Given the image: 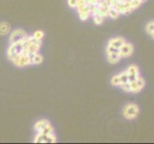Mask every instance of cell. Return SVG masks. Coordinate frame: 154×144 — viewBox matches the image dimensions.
I'll list each match as a JSON object with an SVG mask.
<instances>
[{"label": "cell", "mask_w": 154, "mask_h": 144, "mask_svg": "<svg viewBox=\"0 0 154 144\" xmlns=\"http://www.w3.org/2000/svg\"><path fill=\"white\" fill-rule=\"evenodd\" d=\"M93 18H94V21H95V23L98 24V25L102 24V23H103V19H104V18H100V17H98V15H94Z\"/></svg>", "instance_id": "12"}, {"label": "cell", "mask_w": 154, "mask_h": 144, "mask_svg": "<svg viewBox=\"0 0 154 144\" xmlns=\"http://www.w3.org/2000/svg\"><path fill=\"white\" fill-rule=\"evenodd\" d=\"M27 37V34L22 29L14 30L10 35V42L11 43H17V42H21L24 40Z\"/></svg>", "instance_id": "2"}, {"label": "cell", "mask_w": 154, "mask_h": 144, "mask_svg": "<svg viewBox=\"0 0 154 144\" xmlns=\"http://www.w3.org/2000/svg\"><path fill=\"white\" fill-rule=\"evenodd\" d=\"M42 62H43V57L39 55L38 53L35 54L31 59V63H33V65H39Z\"/></svg>", "instance_id": "8"}, {"label": "cell", "mask_w": 154, "mask_h": 144, "mask_svg": "<svg viewBox=\"0 0 154 144\" xmlns=\"http://www.w3.org/2000/svg\"><path fill=\"white\" fill-rule=\"evenodd\" d=\"M53 132H54V130H53V127H52L51 124H49V125H47L45 129L42 131L41 133H39V134H43V135H46L47 136V135L51 134V133H53Z\"/></svg>", "instance_id": "10"}, {"label": "cell", "mask_w": 154, "mask_h": 144, "mask_svg": "<svg viewBox=\"0 0 154 144\" xmlns=\"http://www.w3.org/2000/svg\"><path fill=\"white\" fill-rule=\"evenodd\" d=\"M132 51H133V48H132V45L129 44V43H125L123 44V46L121 47V49H120V52H119V54L121 57H127V56H129Z\"/></svg>", "instance_id": "5"}, {"label": "cell", "mask_w": 154, "mask_h": 144, "mask_svg": "<svg viewBox=\"0 0 154 144\" xmlns=\"http://www.w3.org/2000/svg\"><path fill=\"white\" fill-rule=\"evenodd\" d=\"M33 37L36 40H41L42 39H43V37H44V33L42 31H36V32H35V34L33 35Z\"/></svg>", "instance_id": "11"}, {"label": "cell", "mask_w": 154, "mask_h": 144, "mask_svg": "<svg viewBox=\"0 0 154 144\" xmlns=\"http://www.w3.org/2000/svg\"><path fill=\"white\" fill-rule=\"evenodd\" d=\"M10 32V25L7 22L0 23V35H7Z\"/></svg>", "instance_id": "9"}, {"label": "cell", "mask_w": 154, "mask_h": 144, "mask_svg": "<svg viewBox=\"0 0 154 144\" xmlns=\"http://www.w3.org/2000/svg\"><path fill=\"white\" fill-rule=\"evenodd\" d=\"M13 62L17 66L22 67V66H26L31 65V58L28 54H25V53H22L20 54L18 57H17L13 61Z\"/></svg>", "instance_id": "3"}, {"label": "cell", "mask_w": 154, "mask_h": 144, "mask_svg": "<svg viewBox=\"0 0 154 144\" xmlns=\"http://www.w3.org/2000/svg\"><path fill=\"white\" fill-rule=\"evenodd\" d=\"M150 34L152 35V37H153V38H154V30H153V31L151 32V33H150Z\"/></svg>", "instance_id": "14"}, {"label": "cell", "mask_w": 154, "mask_h": 144, "mask_svg": "<svg viewBox=\"0 0 154 144\" xmlns=\"http://www.w3.org/2000/svg\"><path fill=\"white\" fill-rule=\"evenodd\" d=\"M49 121L48 120H45V119H42V120H39L38 122H36L35 125V130L36 131V133L38 134H39V133H41L42 131H43L47 125H49Z\"/></svg>", "instance_id": "6"}, {"label": "cell", "mask_w": 154, "mask_h": 144, "mask_svg": "<svg viewBox=\"0 0 154 144\" xmlns=\"http://www.w3.org/2000/svg\"><path fill=\"white\" fill-rule=\"evenodd\" d=\"M23 43L22 41L21 42H17V43H11V46L8 49V58L10 61H14L15 58L18 57L20 54L23 53Z\"/></svg>", "instance_id": "1"}, {"label": "cell", "mask_w": 154, "mask_h": 144, "mask_svg": "<svg viewBox=\"0 0 154 144\" xmlns=\"http://www.w3.org/2000/svg\"><path fill=\"white\" fill-rule=\"evenodd\" d=\"M120 59H121V56L119 53H110V54H107V60L111 63L117 62Z\"/></svg>", "instance_id": "7"}, {"label": "cell", "mask_w": 154, "mask_h": 144, "mask_svg": "<svg viewBox=\"0 0 154 144\" xmlns=\"http://www.w3.org/2000/svg\"><path fill=\"white\" fill-rule=\"evenodd\" d=\"M79 0H68V5L72 8H76Z\"/></svg>", "instance_id": "13"}, {"label": "cell", "mask_w": 154, "mask_h": 144, "mask_svg": "<svg viewBox=\"0 0 154 144\" xmlns=\"http://www.w3.org/2000/svg\"><path fill=\"white\" fill-rule=\"evenodd\" d=\"M137 114H138V108L133 104L127 105L124 110V115L126 118H134L137 115Z\"/></svg>", "instance_id": "4"}]
</instances>
